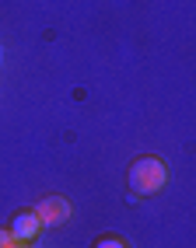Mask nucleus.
<instances>
[{
	"instance_id": "20e7f679",
	"label": "nucleus",
	"mask_w": 196,
	"mask_h": 248,
	"mask_svg": "<svg viewBox=\"0 0 196 248\" xmlns=\"http://www.w3.org/2000/svg\"><path fill=\"white\" fill-rule=\"evenodd\" d=\"M95 248H126V245H123L119 238H112V234H109V238H98V241H95Z\"/></svg>"
},
{
	"instance_id": "423d86ee",
	"label": "nucleus",
	"mask_w": 196,
	"mask_h": 248,
	"mask_svg": "<svg viewBox=\"0 0 196 248\" xmlns=\"http://www.w3.org/2000/svg\"><path fill=\"white\" fill-rule=\"evenodd\" d=\"M11 248H28V245H18V241H14V245H11Z\"/></svg>"
},
{
	"instance_id": "f257e3e1",
	"label": "nucleus",
	"mask_w": 196,
	"mask_h": 248,
	"mask_svg": "<svg viewBox=\"0 0 196 248\" xmlns=\"http://www.w3.org/2000/svg\"><path fill=\"white\" fill-rule=\"evenodd\" d=\"M126 182H130V192L133 196H154L168 182V171H165V164L158 157H140V161L130 164Z\"/></svg>"
},
{
	"instance_id": "f03ea898",
	"label": "nucleus",
	"mask_w": 196,
	"mask_h": 248,
	"mask_svg": "<svg viewBox=\"0 0 196 248\" xmlns=\"http://www.w3.org/2000/svg\"><path fill=\"white\" fill-rule=\"evenodd\" d=\"M39 227H42V220L35 217V210H21L18 217L11 220L7 234H11V241H18V245H28L32 238L39 234Z\"/></svg>"
},
{
	"instance_id": "7ed1b4c3",
	"label": "nucleus",
	"mask_w": 196,
	"mask_h": 248,
	"mask_svg": "<svg viewBox=\"0 0 196 248\" xmlns=\"http://www.w3.org/2000/svg\"><path fill=\"white\" fill-rule=\"evenodd\" d=\"M35 217L42 224H63L70 217V203L63 200V196H46V200L35 206Z\"/></svg>"
},
{
	"instance_id": "39448f33",
	"label": "nucleus",
	"mask_w": 196,
	"mask_h": 248,
	"mask_svg": "<svg viewBox=\"0 0 196 248\" xmlns=\"http://www.w3.org/2000/svg\"><path fill=\"white\" fill-rule=\"evenodd\" d=\"M11 245H14V241H11V234H7L4 227H0V248H11Z\"/></svg>"
}]
</instances>
